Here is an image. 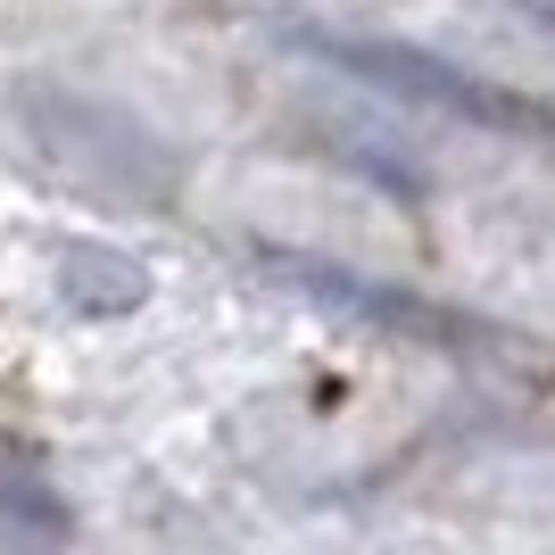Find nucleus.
Returning <instances> with one entry per match:
<instances>
[{
  "mask_svg": "<svg viewBox=\"0 0 555 555\" xmlns=\"http://www.w3.org/2000/svg\"><path fill=\"white\" fill-rule=\"evenodd\" d=\"M282 274L307 282L315 299H340V307H357V315H373V324H406V332H431V340H473L464 315H440V307H423V299H398V291L357 282V274H340V266H299V257H282Z\"/></svg>",
  "mask_w": 555,
  "mask_h": 555,
  "instance_id": "f03ea898",
  "label": "nucleus"
},
{
  "mask_svg": "<svg viewBox=\"0 0 555 555\" xmlns=\"http://www.w3.org/2000/svg\"><path fill=\"white\" fill-rule=\"evenodd\" d=\"M315 50H324L332 67H357V75H373V83H390V92L431 100V108H456V116H481V125H506V133H547L555 141L547 108H522V100H506L498 83L456 75V67H440V59H423V50H390V42H315Z\"/></svg>",
  "mask_w": 555,
  "mask_h": 555,
  "instance_id": "f257e3e1",
  "label": "nucleus"
}]
</instances>
